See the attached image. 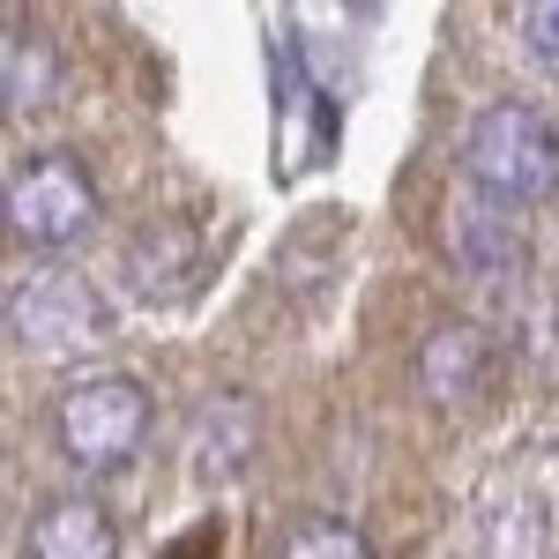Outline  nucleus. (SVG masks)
<instances>
[{"mask_svg": "<svg viewBox=\"0 0 559 559\" xmlns=\"http://www.w3.org/2000/svg\"><path fill=\"white\" fill-rule=\"evenodd\" d=\"M463 173L477 179V194H492L500 210L522 202H552L559 194V128L552 112H537L530 97H500L485 105L463 134Z\"/></svg>", "mask_w": 559, "mask_h": 559, "instance_id": "1", "label": "nucleus"}, {"mask_svg": "<svg viewBox=\"0 0 559 559\" xmlns=\"http://www.w3.org/2000/svg\"><path fill=\"white\" fill-rule=\"evenodd\" d=\"M52 432H60L68 463H83L90 477L120 471V463H134V448L150 432V388L134 373H83V381L60 388Z\"/></svg>", "mask_w": 559, "mask_h": 559, "instance_id": "2", "label": "nucleus"}, {"mask_svg": "<svg viewBox=\"0 0 559 559\" xmlns=\"http://www.w3.org/2000/svg\"><path fill=\"white\" fill-rule=\"evenodd\" d=\"M90 224H97V179L68 157V150H45L31 165L8 173V231L38 254L75 247Z\"/></svg>", "mask_w": 559, "mask_h": 559, "instance_id": "3", "label": "nucleus"}, {"mask_svg": "<svg viewBox=\"0 0 559 559\" xmlns=\"http://www.w3.org/2000/svg\"><path fill=\"white\" fill-rule=\"evenodd\" d=\"M8 329L31 350L90 344V336H105V306L90 299V284H75V276H38L31 292L8 299Z\"/></svg>", "mask_w": 559, "mask_h": 559, "instance_id": "4", "label": "nucleus"}, {"mask_svg": "<svg viewBox=\"0 0 559 559\" xmlns=\"http://www.w3.org/2000/svg\"><path fill=\"white\" fill-rule=\"evenodd\" d=\"M448 247H455V261L471 269L477 284H522V269H530V247H522L515 216L500 210L492 194L448 202Z\"/></svg>", "mask_w": 559, "mask_h": 559, "instance_id": "5", "label": "nucleus"}, {"mask_svg": "<svg viewBox=\"0 0 559 559\" xmlns=\"http://www.w3.org/2000/svg\"><path fill=\"white\" fill-rule=\"evenodd\" d=\"M23 559H120V530L97 500H45L23 530Z\"/></svg>", "mask_w": 559, "mask_h": 559, "instance_id": "6", "label": "nucleus"}, {"mask_svg": "<svg viewBox=\"0 0 559 559\" xmlns=\"http://www.w3.org/2000/svg\"><path fill=\"white\" fill-rule=\"evenodd\" d=\"M485 366H492V350H485V336L463 329V321L432 329L426 350H418V381H426L432 403H471L477 388H485Z\"/></svg>", "mask_w": 559, "mask_h": 559, "instance_id": "7", "label": "nucleus"}, {"mask_svg": "<svg viewBox=\"0 0 559 559\" xmlns=\"http://www.w3.org/2000/svg\"><path fill=\"white\" fill-rule=\"evenodd\" d=\"M247 455H254V411L239 395L202 403V418H194V477L202 485H224V477L247 471Z\"/></svg>", "mask_w": 559, "mask_h": 559, "instance_id": "8", "label": "nucleus"}, {"mask_svg": "<svg viewBox=\"0 0 559 559\" xmlns=\"http://www.w3.org/2000/svg\"><path fill=\"white\" fill-rule=\"evenodd\" d=\"M0 75H8V112L23 120V112L52 105V90H60V52H52L38 31H8V45H0Z\"/></svg>", "mask_w": 559, "mask_h": 559, "instance_id": "9", "label": "nucleus"}, {"mask_svg": "<svg viewBox=\"0 0 559 559\" xmlns=\"http://www.w3.org/2000/svg\"><path fill=\"white\" fill-rule=\"evenodd\" d=\"M284 559H373V545H366L350 522L306 515V522H292V537H284Z\"/></svg>", "mask_w": 559, "mask_h": 559, "instance_id": "10", "label": "nucleus"}, {"mask_svg": "<svg viewBox=\"0 0 559 559\" xmlns=\"http://www.w3.org/2000/svg\"><path fill=\"white\" fill-rule=\"evenodd\" d=\"M515 31H522V52L559 83V0H530V8H515Z\"/></svg>", "mask_w": 559, "mask_h": 559, "instance_id": "11", "label": "nucleus"}]
</instances>
